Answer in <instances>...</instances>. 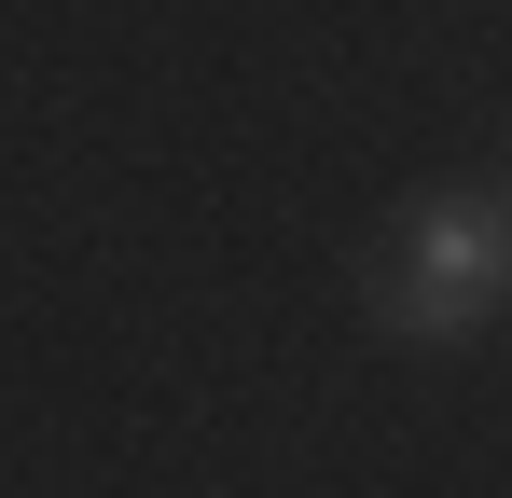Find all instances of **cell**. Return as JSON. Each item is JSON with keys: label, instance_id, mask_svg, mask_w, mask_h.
I'll use <instances>...</instances> for the list:
<instances>
[{"label": "cell", "instance_id": "1", "mask_svg": "<svg viewBox=\"0 0 512 498\" xmlns=\"http://www.w3.org/2000/svg\"><path fill=\"white\" fill-rule=\"evenodd\" d=\"M360 305L416 346H471L512 305V222L499 194H416L388 236L360 249Z\"/></svg>", "mask_w": 512, "mask_h": 498}, {"label": "cell", "instance_id": "2", "mask_svg": "<svg viewBox=\"0 0 512 498\" xmlns=\"http://www.w3.org/2000/svg\"><path fill=\"white\" fill-rule=\"evenodd\" d=\"M499 222H512V180H499Z\"/></svg>", "mask_w": 512, "mask_h": 498}]
</instances>
